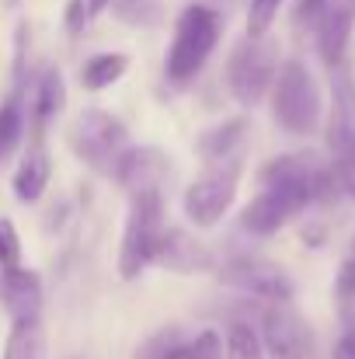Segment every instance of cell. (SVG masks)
Returning <instances> with one entry per match:
<instances>
[{
	"label": "cell",
	"mask_w": 355,
	"mask_h": 359,
	"mask_svg": "<svg viewBox=\"0 0 355 359\" xmlns=\"http://www.w3.org/2000/svg\"><path fill=\"white\" fill-rule=\"evenodd\" d=\"M223 35V18L220 11L206 7V4H188L178 21H174V35L167 46V60H164V74L174 88H185L195 81V74L206 67V60L213 56L216 42Z\"/></svg>",
	"instance_id": "1"
},
{
	"label": "cell",
	"mask_w": 355,
	"mask_h": 359,
	"mask_svg": "<svg viewBox=\"0 0 355 359\" xmlns=\"http://www.w3.org/2000/svg\"><path fill=\"white\" fill-rule=\"evenodd\" d=\"M167 224H164V196L160 192H139L129 196V217H125V231L118 244V276L125 283L139 279L160 251Z\"/></svg>",
	"instance_id": "2"
},
{
	"label": "cell",
	"mask_w": 355,
	"mask_h": 359,
	"mask_svg": "<svg viewBox=\"0 0 355 359\" xmlns=\"http://www.w3.org/2000/svg\"><path fill=\"white\" fill-rule=\"evenodd\" d=\"M272 116L293 136H310L321 126V88L303 60H286L272 81Z\"/></svg>",
	"instance_id": "3"
},
{
	"label": "cell",
	"mask_w": 355,
	"mask_h": 359,
	"mask_svg": "<svg viewBox=\"0 0 355 359\" xmlns=\"http://www.w3.org/2000/svg\"><path fill=\"white\" fill-rule=\"evenodd\" d=\"M70 150L95 175L112 178L122 154L129 150V129L118 116L105 109H84L70 126Z\"/></svg>",
	"instance_id": "4"
},
{
	"label": "cell",
	"mask_w": 355,
	"mask_h": 359,
	"mask_svg": "<svg viewBox=\"0 0 355 359\" xmlns=\"http://www.w3.org/2000/svg\"><path fill=\"white\" fill-rule=\"evenodd\" d=\"M275 70H279V46L268 35H244L227 60V84L237 105L258 109L272 91Z\"/></svg>",
	"instance_id": "5"
},
{
	"label": "cell",
	"mask_w": 355,
	"mask_h": 359,
	"mask_svg": "<svg viewBox=\"0 0 355 359\" xmlns=\"http://www.w3.org/2000/svg\"><path fill=\"white\" fill-rule=\"evenodd\" d=\"M240 175H244L240 154L220 157V161H206L202 175L185 189V217H188L195 227H213V224H220L223 213L234 206Z\"/></svg>",
	"instance_id": "6"
},
{
	"label": "cell",
	"mask_w": 355,
	"mask_h": 359,
	"mask_svg": "<svg viewBox=\"0 0 355 359\" xmlns=\"http://www.w3.org/2000/svg\"><path fill=\"white\" fill-rule=\"evenodd\" d=\"M216 276H220V283L234 286L247 297L268 300V304L293 300V279L286 276V269L261 258V255H237L216 269Z\"/></svg>",
	"instance_id": "7"
},
{
	"label": "cell",
	"mask_w": 355,
	"mask_h": 359,
	"mask_svg": "<svg viewBox=\"0 0 355 359\" xmlns=\"http://www.w3.org/2000/svg\"><path fill=\"white\" fill-rule=\"evenodd\" d=\"M324 143L331 164H345L355 157V77L345 63L331 67V105Z\"/></svg>",
	"instance_id": "8"
},
{
	"label": "cell",
	"mask_w": 355,
	"mask_h": 359,
	"mask_svg": "<svg viewBox=\"0 0 355 359\" xmlns=\"http://www.w3.org/2000/svg\"><path fill=\"white\" fill-rule=\"evenodd\" d=\"M261 346L268 359H307L310 356V325L303 314L289 304H268L261 314Z\"/></svg>",
	"instance_id": "9"
},
{
	"label": "cell",
	"mask_w": 355,
	"mask_h": 359,
	"mask_svg": "<svg viewBox=\"0 0 355 359\" xmlns=\"http://www.w3.org/2000/svg\"><path fill=\"white\" fill-rule=\"evenodd\" d=\"M18 95L25 98V112H28V122L35 129V136L56 119L67 105V84H63V74L60 67H46L39 77H32V84L18 81Z\"/></svg>",
	"instance_id": "10"
},
{
	"label": "cell",
	"mask_w": 355,
	"mask_h": 359,
	"mask_svg": "<svg viewBox=\"0 0 355 359\" xmlns=\"http://www.w3.org/2000/svg\"><path fill=\"white\" fill-rule=\"evenodd\" d=\"M112 178L125 189V196L160 192V185L167 178V157L157 147H129L122 154V161H118Z\"/></svg>",
	"instance_id": "11"
},
{
	"label": "cell",
	"mask_w": 355,
	"mask_h": 359,
	"mask_svg": "<svg viewBox=\"0 0 355 359\" xmlns=\"http://www.w3.org/2000/svg\"><path fill=\"white\" fill-rule=\"evenodd\" d=\"M153 265H160L167 272H178V276H195V272H209L216 265V258H213L209 244L192 238L188 231L167 227L164 238H160V251H157Z\"/></svg>",
	"instance_id": "12"
},
{
	"label": "cell",
	"mask_w": 355,
	"mask_h": 359,
	"mask_svg": "<svg viewBox=\"0 0 355 359\" xmlns=\"http://www.w3.org/2000/svg\"><path fill=\"white\" fill-rule=\"evenodd\" d=\"M0 307L11 321L39 318L42 314V279L35 269L14 265L0 269Z\"/></svg>",
	"instance_id": "13"
},
{
	"label": "cell",
	"mask_w": 355,
	"mask_h": 359,
	"mask_svg": "<svg viewBox=\"0 0 355 359\" xmlns=\"http://www.w3.org/2000/svg\"><path fill=\"white\" fill-rule=\"evenodd\" d=\"M352 28H355V0H335V7L314 28V46H317V56H321V63L328 70L345 63V49H349Z\"/></svg>",
	"instance_id": "14"
},
{
	"label": "cell",
	"mask_w": 355,
	"mask_h": 359,
	"mask_svg": "<svg viewBox=\"0 0 355 359\" xmlns=\"http://www.w3.org/2000/svg\"><path fill=\"white\" fill-rule=\"evenodd\" d=\"M49 178H53V161H49V150L42 143V136H35L28 143V150L21 154L14 175H11V189H14V199L21 206H32L46 196L49 189Z\"/></svg>",
	"instance_id": "15"
},
{
	"label": "cell",
	"mask_w": 355,
	"mask_h": 359,
	"mask_svg": "<svg viewBox=\"0 0 355 359\" xmlns=\"http://www.w3.org/2000/svg\"><path fill=\"white\" fill-rule=\"evenodd\" d=\"M129 70V56L125 53H95L84 67H81V88L88 95L109 91L112 84H118Z\"/></svg>",
	"instance_id": "16"
},
{
	"label": "cell",
	"mask_w": 355,
	"mask_h": 359,
	"mask_svg": "<svg viewBox=\"0 0 355 359\" xmlns=\"http://www.w3.org/2000/svg\"><path fill=\"white\" fill-rule=\"evenodd\" d=\"M42 356H46L42 318L11 321V332H7V342H4V359H42Z\"/></svg>",
	"instance_id": "17"
},
{
	"label": "cell",
	"mask_w": 355,
	"mask_h": 359,
	"mask_svg": "<svg viewBox=\"0 0 355 359\" xmlns=\"http://www.w3.org/2000/svg\"><path fill=\"white\" fill-rule=\"evenodd\" d=\"M247 140V122L244 119H227L213 129H206L199 136V154L206 161H220V157H230L240 150V143Z\"/></svg>",
	"instance_id": "18"
},
{
	"label": "cell",
	"mask_w": 355,
	"mask_h": 359,
	"mask_svg": "<svg viewBox=\"0 0 355 359\" xmlns=\"http://www.w3.org/2000/svg\"><path fill=\"white\" fill-rule=\"evenodd\" d=\"M25 122H28L25 98L14 91V95L0 105V161H7V157L14 154V147L21 143V136H25Z\"/></svg>",
	"instance_id": "19"
},
{
	"label": "cell",
	"mask_w": 355,
	"mask_h": 359,
	"mask_svg": "<svg viewBox=\"0 0 355 359\" xmlns=\"http://www.w3.org/2000/svg\"><path fill=\"white\" fill-rule=\"evenodd\" d=\"M223 356L227 359H268L265 356V346H261L258 328H251L247 321H234V325L227 328Z\"/></svg>",
	"instance_id": "20"
},
{
	"label": "cell",
	"mask_w": 355,
	"mask_h": 359,
	"mask_svg": "<svg viewBox=\"0 0 355 359\" xmlns=\"http://www.w3.org/2000/svg\"><path fill=\"white\" fill-rule=\"evenodd\" d=\"M116 11L125 25H153L160 18V0H116Z\"/></svg>",
	"instance_id": "21"
},
{
	"label": "cell",
	"mask_w": 355,
	"mask_h": 359,
	"mask_svg": "<svg viewBox=\"0 0 355 359\" xmlns=\"http://www.w3.org/2000/svg\"><path fill=\"white\" fill-rule=\"evenodd\" d=\"M331 7H335V0H296V7H293V25H296L300 32H310V35H314V28L321 25V18H324Z\"/></svg>",
	"instance_id": "22"
},
{
	"label": "cell",
	"mask_w": 355,
	"mask_h": 359,
	"mask_svg": "<svg viewBox=\"0 0 355 359\" xmlns=\"http://www.w3.org/2000/svg\"><path fill=\"white\" fill-rule=\"evenodd\" d=\"M282 0H251L247 7V35H268Z\"/></svg>",
	"instance_id": "23"
},
{
	"label": "cell",
	"mask_w": 355,
	"mask_h": 359,
	"mask_svg": "<svg viewBox=\"0 0 355 359\" xmlns=\"http://www.w3.org/2000/svg\"><path fill=\"white\" fill-rule=\"evenodd\" d=\"M21 265V238L7 217H0V269Z\"/></svg>",
	"instance_id": "24"
},
{
	"label": "cell",
	"mask_w": 355,
	"mask_h": 359,
	"mask_svg": "<svg viewBox=\"0 0 355 359\" xmlns=\"http://www.w3.org/2000/svg\"><path fill=\"white\" fill-rule=\"evenodd\" d=\"M188 359H227L223 356V339L216 332H202L195 342H188Z\"/></svg>",
	"instance_id": "25"
},
{
	"label": "cell",
	"mask_w": 355,
	"mask_h": 359,
	"mask_svg": "<svg viewBox=\"0 0 355 359\" xmlns=\"http://www.w3.org/2000/svg\"><path fill=\"white\" fill-rule=\"evenodd\" d=\"M174 346H178V332H160V335H153V339L136 353V359H164Z\"/></svg>",
	"instance_id": "26"
},
{
	"label": "cell",
	"mask_w": 355,
	"mask_h": 359,
	"mask_svg": "<svg viewBox=\"0 0 355 359\" xmlns=\"http://www.w3.org/2000/svg\"><path fill=\"white\" fill-rule=\"evenodd\" d=\"M88 21H91V14H88V4H84V0H70V4H67V28L77 35V32H81Z\"/></svg>",
	"instance_id": "27"
},
{
	"label": "cell",
	"mask_w": 355,
	"mask_h": 359,
	"mask_svg": "<svg viewBox=\"0 0 355 359\" xmlns=\"http://www.w3.org/2000/svg\"><path fill=\"white\" fill-rule=\"evenodd\" d=\"M331 359H355V325L338 332V342L331 349Z\"/></svg>",
	"instance_id": "28"
},
{
	"label": "cell",
	"mask_w": 355,
	"mask_h": 359,
	"mask_svg": "<svg viewBox=\"0 0 355 359\" xmlns=\"http://www.w3.org/2000/svg\"><path fill=\"white\" fill-rule=\"evenodd\" d=\"M335 171H338L342 192H345V196L355 203V157H352V161H345V164H335Z\"/></svg>",
	"instance_id": "29"
},
{
	"label": "cell",
	"mask_w": 355,
	"mask_h": 359,
	"mask_svg": "<svg viewBox=\"0 0 355 359\" xmlns=\"http://www.w3.org/2000/svg\"><path fill=\"white\" fill-rule=\"evenodd\" d=\"M84 4H88V14H91V18H98L102 11L112 7V0H84Z\"/></svg>",
	"instance_id": "30"
},
{
	"label": "cell",
	"mask_w": 355,
	"mask_h": 359,
	"mask_svg": "<svg viewBox=\"0 0 355 359\" xmlns=\"http://www.w3.org/2000/svg\"><path fill=\"white\" fill-rule=\"evenodd\" d=\"M338 269H345L349 276H355V238H352V248H349V255L342 258V265H338Z\"/></svg>",
	"instance_id": "31"
},
{
	"label": "cell",
	"mask_w": 355,
	"mask_h": 359,
	"mask_svg": "<svg viewBox=\"0 0 355 359\" xmlns=\"http://www.w3.org/2000/svg\"><path fill=\"white\" fill-rule=\"evenodd\" d=\"M164 359H188V346H181V342H178V346H174V349H171Z\"/></svg>",
	"instance_id": "32"
},
{
	"label": "cell",
	"mask_w": 355,
	"mask_h": 359,
	"mask_svg": "<svg viewBox=\"0 0 355 359\" xmlns=\"http://www.w3.org/2000/svg\"><path fill=\"white\" fill-rule=\"evenodd\" d=\"M7 4H18V0H7Z\"/></svg>",
	"instance_id": "33"
}]
</instances>
